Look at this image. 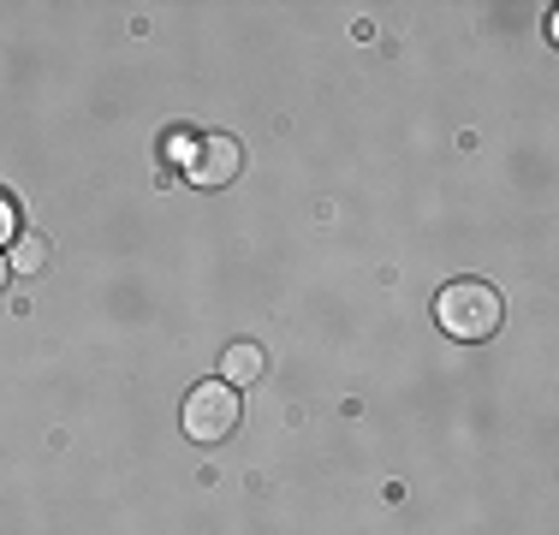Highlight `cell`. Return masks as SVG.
Returning a JSON list of instances; mask_svg holds the SVG:
<instances>
[{
    "label": "cell",
    "mask_w": 559,
    "mask_h": 535,
    "mask_svg": "<svg viewBox=\"0 0 559 535\" xmlns=\"http://www.w3.org/2000/svg\"><path fill=\"white\" fill-rule=\"evenodd\" d=\"M238 417H245V399H238V387L226 381H203L185 393V440H197V447H221V440L238 435Z\"/></svg>",
    "instance_id": "obj_1"
},
{
    "label": "cell",
    "mask_w": 559,
    "mask_h": 535,
    "mask_svg": "<svg viewBox=\"0 0 559 535\" xmlns=\"http://www.w3.org/2000/svg\"><path fill=\"white\" fill-rule=\"evenodd\" d=\"M435 316H441V328L452 340H488L506 310H500L495 286H483V280H452L441 298H435Z\"/></svg>",
    "instance_id": "obj_2"
},
{
    "label": "cell",
    "mask_w": 559,
    "mask_h": 535,
    "mask_svg": "<svg viewBox=\"0 0 559 535\" xmlns=\"http://www.w3.org/2000/svg\"><path fill=\"white\" fill-rule=\"evenodd\" d=\"M238 167H245V150H238L233 138H197L191 155H185V179L203 185V191H221V185H233Z\"/></svg>",
    "instance_id": "obj_3"
},
{
    "label": "cell",
    "mask_w": 559,
    "mask_h": 535,
    "mask_svg": "<svg viewBox=\"0 0 559 535\" xmlns=\"http://www.w3.org/2000/svg\"><path fill=\"white\" fill-rule=\"evenodd\" d=\"M262 369H269V352H262L257 340H238V345H226V357H221V374H226V387H238V393H245L250 381H262Z\"/></svg>",
    "instance_id": "obj_4"
},
{
    "label": "cell",
    "mask_w": 559,
    "mask_h": 535,
    "mask_svg": "<svg viewBox=\"0 0 559 535\" xmlns=\"http://www.w3.org/2000/svg\"><path fill=\"white\" fill-rule=\"evenodd\" d=\"M43 257H48V245H43V238H12V257H7V268H12V274H36V268H43Z\"/></svg>",
    "instance_id": "obj_5"
},
{
    "label": "cell",
    "mask_w": 559,
    "mask_h": 535,
    "mask_svg": "<svg viewBox=\"0 0 559 535\" xmlns=\"http://www.w3.org/2000/svg\"><path fill=\"white\" fill-rule=\"evenodd\" d=\"M7 238H19V214H12V203L0 197V245H7Z\"/></svg>",
    "instance_id": "obj_6"
},
{
    "label": "cell",
    "mask_w": 559,
    "mask_h": 535,
    "mask_svg": "<svg viewBox=\"0 0 559 535\" xmlns=\"http://www.w3.org/2000/svg\"><path fill=\"white\" fill-rule=\"evenodd\" d=\"M7 280H12V268H7V257H0V292H7Z\"/></svg>",
    "instance_id": "obj_7"
}]
</instances>
